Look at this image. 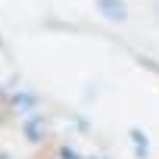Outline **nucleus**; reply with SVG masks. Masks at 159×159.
Instances as JSON below:
<instances>
[{"label": "nucleus", "instance_id": "obj_1", "mask_svg": "<svg viewBox=\"0 0 159 159\" xmlns=\"http://www.w3.org/2000/svg\"><path fill=\"white\" fill-rule=\"evenodd\" d=\"M97 10H100L109 22H125V19H128L125 0H97Z\"/></svg>", "mask_w": 159, "mask_h": 159}]
</instances>
